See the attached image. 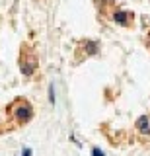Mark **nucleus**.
Segmentation results:
<instances>
[{
    "label": "nucleus",
    "mask_w": 150,
    "mask_h": 156,
    "mask_svg": "<svg viewBox=\"0 0 150 156\" xmlns=\"http://www.w3.org/2000/svg\"><path fill=\"white\" fill-rule=\"evenodd\" d=\"M148 47H150V37H148Z\"/></svg>",
    "instance_id": "9"
},
{
    "label": "nucleus",
    "mask_w": 150,
    "mask_h": 156,
    "mask_svg": "<svg viewBox=\"0 0 150 156\" xmlns=\"http://www.w3.org/2000/svg\"><path fill=\"white\" fill-rule=\"evenodd\" d=\"M134 129H137L138 135L142 136H150V115H140L134 123Z\"/></svg>",
    "instance_id": "3"
},
{
    "label": "nucleus",
    "mask_w": 150,
    "mask_h": 156,
    "mask_svg": "<svg viewBox=\"0 0 150 156\" xmlns=\"http://www.w3.org/2000/svg\"><path fill=\"white\" fill-rule=\"evenodd\" d=\"M113 22L119 23V26H123V27H129L131 22H133V16H131L129 12H125V10H117V12L113 14Z\"/></svg>",
    "instance_id": "4"
},
{
    "label": "nucleus",
    "mask_w": 150,
    "mask_h": 156,
    "mask_svg": "<svg viewBox=\"0 0 150 156\" xmlns=\"http://www.w3.org/2000/svg\"><path fill=\"white\" fill-rule=\"evenodd\" d=\"M31 154H33L31 148H23V152H22V156H31Z\"/></svg>",
    "instance_id": "8"
},
{
    "label": "nucleus",
    "mask_w": 150,
    "mask_h": 156,
    "mask_svg": "<svg viewBox=\"0 0 150 156\" xmlns=\"http://www.w3.org/2000/svg\"><path fill=\"white\" fill-rule=\"evenodd\" d=\"M10 115H12V119H16L18 123H27V121H31L33 119V107L30 105V101L27 100H16V101H12V105H10Z\"/></svg>",
    "instance_id": "2"
},
{
    "label": "nucleus",
    "mask_w": 150,
    "mask_h": 156,
    "mask_svg": "<svg viewBox=\"0 0 150 156\" xmlns=\"http://www.w3.org/2000/svg\"><path fill=\"white\" fill-rule=\"evenodd\" d=\"M18 65H20V70L23 76H33L37 72V66H39V61H37L35 53L31 51L27 45L22 47V53H20V61H18Z\"/></svg>",
    "instance_id": "1"
},
{
    "label": "nucleus",
    "mask_w": 150,
    "mask_h": 156,
    "mask_svg": "<svg viewBox=\"0 0 150 156\" xmlns=\"http://www.w3.org/2000/svg\"><path fill=\"white\" fill-rule=\"evenodd\" d=\"M49 100H51V104H55V86H49Z\"/></svg>",
    "instance_id": "6"
},
{
    "label": "nucleus",
    "mask_w": 150,
    "mask_h": 156,
    "mask_svg": "<svg viewBox=\"0 0 150 156\" xmlns=\"http://www.w3.org/2000/svg\"><path fill=\"white\" fill-rule=\"evenodd\" d=\"M84 47H86V57H94V55H98V43H96V41H90V39H88V41H86L84 43Z\"/></svg>",
    "instance_id": "5"
},
{
    "label": "nucleus",
    "mask_w": 150,
    "mask_h": 156,
    "mask_svg": "<svg viewBox=\"0 0 150 156\" xmlns=\"http://www.w3.org/2000/svg\"><path fill=\"white\" fill-rule=\"evenodd\" d=\"M92 156H105L99 148H92Z\"/></svg>",
    "instance_id": "7"
}]
</instances>
